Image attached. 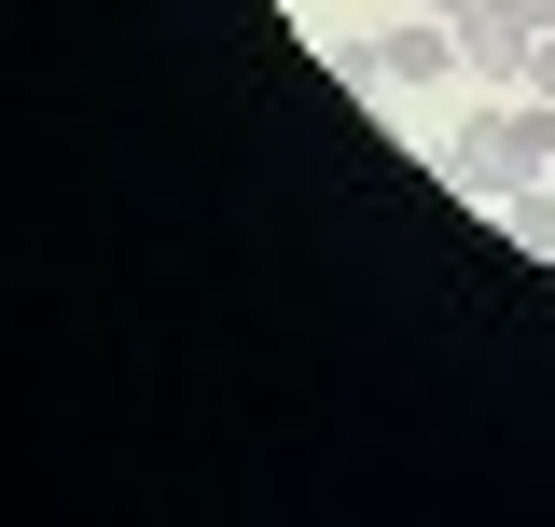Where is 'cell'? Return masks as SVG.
Listing matches in <instances>:
<instances>
[{
	"instance_id": "6da1fadb",
	"label": "cell",
	"mask_w": 555,
	"mask_h": 527,
	"mask_svg": "<svg viewBox=\"0 0 555 527\" xmlns=\"http://www.w3.org/2000/svg\"><path fill=\"white\" fill-rule=\"evenodd\" d=\"M444 167H459V195H486V208H514V195H528V181H542V167H555V112H542V98H486L473 126L444 139Z\"/></svg>"
},
{
	"instance_id": "7a4b0ae2",
	"label": "cell",
	"mask_w": 555,
	"mask_h": 527,
	"mask_svg": "<svg viewBox=\"0 0 555 527\" xmlns=\"http://www.w3.org/2000/svg\"><path fill=\"white\" fill-rule=\"evenodd\" d=\"M528 42H542V28H528L514 0H473V14H459V69H473L486 98H514V83H528Z\"/></svg>"
},
{
	"instance_id": "3957f363",
	"label": "cell",
	"mask_w": 555,
	"mask_h": 527,
	"mask_svg": "<svg viewBox=\"0 0 555 527\" xmlns=\"http://www.w3.org/2000/svg\"><path fill=\"white\" fill-rule=\"evenodd\" d=\"M444 69H459V28L444 14H403V28L361 42V83H444Z\"/></svg>"
},
{
	"instance_id": "277c9868",
	"label": "cell",
	"mask_w": 555,
	"mask_h": 527,
	"mask_svg": "<svg viewBox=\"0 0 555 527\" xmlns=\"http://www.w3.org/2000/svg\"><path fill=\"white\" fill-rule=\"evenodd\" d=\"M500 236H514V250H528V264H555V181H528V195L500 208Z\"/></svg>"
},
{
	"instance_id": "5b68a950",
	"label": "cell",
	"mask_w": 555,
	"mask_h": 527,
	"mask_svg": "<svg viewBox=\"0 0 555 527\" xmlns=\"http://www.w3.org/2000/svg\"><path fill=\"white\" fill-rule=\"evenodd\" d=\"M514 98H542V112H555V28L528 42V83H514Z\"/></svg>"
},
{
	"instance_id": "8992f818",
	"label": "cell",
	"mask_w": 555,
	"mask_h": 527,
	"mask_svg": "<svg viewBox=\"0 0 555 527\" xmlns=\"http://www.w3.org/2000/svg\"><path fill=\"white\" fill-rule=\"evenodd\" d=\"M416 14H444V28H459V14H473V0H416Z\"/></svg>"
},
{
	"instance_id": "52a82bcc",
	"label": "cell",
	"mask_w": 555,
	"mask_h": 527,
	"mask_svg": "<svg viewBox=\"0 0 555 527\" xmlns=\"http://www.w3.org/2000/svg\"><path fill=\"white\" fill-rule=\"evenodd\" d=\"M514 14H528V28H555V0H514Z\"/></svg>"
}]
</instances>
